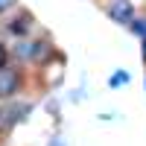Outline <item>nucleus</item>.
Returning <instances> with one entry per match:
<instances>
[{
	"instance_id": "obj_11",
	"label": "nucleus",
	"mask_w": 146,
	"mask_h": 146,
	"mask_svg": "<svg viewBox=\"0 0 146 146\" xmlns=\"http://www.w3.org/2000/svg\"><path fill=\"white\" fill-rule=\"evenodd\" d=\"M143 56H146V44H143Z\"/></svg>"
},
{
	"instance_id": "obj_9",
	"label": "nucleus",
	"mask_w": 146,
	"mask_h": 146,
	"mask_svg": "<svg viewBox=\"0 0 146 146\" xmlns=\"http://www.w3.org/2000/svg\"><path fill=\"white\" fill-rule=\"evenodd\" d=\"M9 3H15V0H0V9H6Z\"/></svg>"
},
{
	"instance_id": "obj_1",
	"label": "nucleus",
	"mask_w": 146,
	"mask_h": 146,
	"mask_svg": "<svg viewBox=\"0 0 146 146\" xmlns=\"http://www.w3.org/2000/svg\"><path fill=\"white\" fill-rule=\"evenodd\" d=\"M108 12H111V18L120 21V23H131V3L129 0H114V3L108 6Z\"/></svg>"
},
{
	"instance_id": "obj_4",
	"label": "nucleus",
	"mask_w": 146,
	"mask_h": 146,
	"mask_svg": "<svg viewBox=\"0 0 146 146\" xmlns=\"http://www.w3.org/2000/svg\"><path fill=\"white\" fill-rule=\"evenodd\" d=\"M123 82H129V73H114L111 76V88H117V85H123Z\"/></svg>"
},
{
	"instance_id": "obj_12",
	"label": "nucleus",
	"mask_w": 146,
	"mask_h": 146,
	"mask_svg": "<svg viewBox=\"0 0 146 146\" xmlns=\"http://www.w3.org/2000/svg\"><path fill=\"white\" fill-rule=\"evenodd\" d=\"M53 146H62V143H58V140H56V143H53Z\"/></svg>"
},
{
	"instance_id": "obj_2",
	"label": "nucleus",
	"mask_w": 146,
	"mask_h": 146,
	"mask_svg": "<svg viewBox=\"0 0 146 146\" xmlns=\"http://www.w3.org/2000/svg\"><path fill=\"white\" fill-rule=\"evenodd\" d=\"M18 73L15 70H0V96H9L18 91Z\"/></svg>"
},
{
	"instance_id": "obj_7",
	"label": "nucleus",
	"mask_w": 146,
	"mask_h": 146,
	"mask_svg": "<svg viewBox=\"0 0 146 146\" xmlns=\"http://www.w3.org/2000/svg\"><path fill=\"white\" fill-rule=\"evenodd\" d=\"M44 53H47V47H44V44H35V47H32V56H35V58L44 56Z\"/></svg>"
},
{
	"instance_id": "obj_5",
	"label": "nucleus",
	"mask_w": 146,
	"mask_h": 146,
	"mask_svg": "<svg viewBox=\"0 0 146 146\" xmlns=\"http://www.w3.org/2000/svg\"><path fill=\"white\" fill-rule=\"evenodd\" d=\"M9 29H12V32H18V35H23V32L29 29V23H9Z\"/></svg>"
},
{
	"instance_id": "obj_8",
	"label": "nucleus",
	"mask_w": 146,
	"mask_h": 146,
	"mask_svg": "<svg viewBox=\"0 0 146 146\" xmlns=\"http://www.w3.org/2000/svg\"><path fill=\"white\" fill-rule=\"evenodd\" d=\"M3 64H6V50L0 47V70H3Z\"/></svg>"
},
{
	"instance_id": "obj_6",
	"label": "nucleus",
	"mask_w": 146,
	"mask_h": 146,
	"mask_svg": "<svg viewBox=\"0 0 146 146\" xmlns=\"http://www.w3.org/2000/svg\"><path fill=\"white\" fill-rule=\"evenodd\" d=\"M131 29H135L137 35H146V21H135V23H131Z\"/></svg>"
},
{
	"instance_id": "obj_3",
	"label": "nucleus",
	"mask_w": 146,
	"mask_h": 146,
	"mask_svg": "<svg viewBox=\"0 0 146 146\" xmlns=\"http://www.w3.org/2000/svg\"><path fill=\"white\" fill-rule=\"evenodd\" d=\"M29 111V105H12V111H9V120H23V114H27Z\"/></svg>"
},
{
	"instance_id": "obj_10",
	"label": "nucleus",
	"mask_w": 146,
	"mask_h": 146,
	"mask_svg": "<svg viewBox=\"0 0 146 146\" xmlns=\"http://www.w3.org/2000/svg\"><path fill=\"white\" fill-rule=\"evenodd\" d=\"M3 123H6V114H3V111H0V129H3Z\"/></svg>"
}]
</instances>
